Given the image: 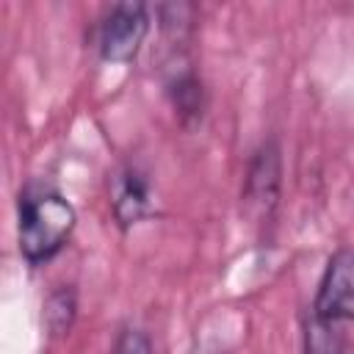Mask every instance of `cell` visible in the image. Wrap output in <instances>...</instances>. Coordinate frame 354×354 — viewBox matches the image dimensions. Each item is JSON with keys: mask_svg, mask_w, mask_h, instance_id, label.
Returning <instances> with one entry per match:
<instances>
[{"mask_svg": "<svg viewBox=\"0 0 354 354\" xmlns=\"http://www.w3.org/2000/svg\"><path fill=\"white\" fill-rule=\"evenodd\" d=\"M111 354H152V343H149V335L138 326H124L116 340H113V348Z\"/></svg>", "mask_w": 354, "mask_h": 354, "instance_id": "obj_9", "label": "cell"}, {"mask_svg": "<svg viewBox=\"0 0 354 354\" xmlns=\"http://www.w3.org/2000/svg\"><path fill=\"white\" fill-rule=\"evenodd\" d=\"M44 329L50 337H64L77 318V293L72 285H58L44 299Z\"/></svg>", "mask_w": 354, "mask_h": 354, "instance_id": "obj_7", "label": "cell"}, {"mask_svg": "<svg viewBox=\"0 0 354 354\" xmlns=\"http://www.w3.org/2000/svg\"><path fill=\"white\" fill-rule=\"evenodd\" d=\"M147 33H149V8L144 3H116L105 14L97 36L102 61L130 64L138 55Z\"/></svg>", "mask_w": 354, "mask_h": 354, "instance_id": "obj_3", "label": "cell"}, {"mask_svg": "<svg viewBox=\"0 0 354 354\" xmlns=\"http://www.w3.org/2000/svg\"><path fill=\"white\" fill-rule=\"evenodd\" d=\"M108 194H111L113 221L122 230L136 227L138 221H144L152 213V188H149L147 174L138 166L116 169L108 183Z\"/></svg>", "mask_w": 354, "mask_h": 354, "instance_id": "obj_5", "label": "cell"}, {"mask_svg": "<svg viewBox=\"0 0 354 354\" xmlns=\"http://www.w3.org/2000/svg\"><path fill=\"white\" fill-rule=\"evenodd\" d=\"M313 318L324 324L354 321V246L337 249L321 274Z\"/></svg>", "mask_w": 354, "mask_h": 354, "instance_id": "obj_4", "label": "cell"}, {"mask_svg": "<svg viewBox=\"0 0 354 354\" xmlns=\"http://www.w3.org/2000/svg\"><path fill=\"white\" fill-rule=\"evenodd\" d=\"M282 191V149L277 138H266L246 169L243 188H241V207L252 224L271 221Z\"/></svg>", "mask_w": 354, "mask_h": 354, "instance_id": "obj_2", "label": "cell"}, {"mask_svg": "<svg viewBox=\"0 0 354 354\" xmlns=\"http://www.w3.org/2000/svg\"><path fill=\"white\" fill-rule=\"evenodd\" d=\"M75 224H77V213L72 202L64 199L55 188L30 185L19 194L17 241H19V254L30 266H41L53 260L72 238Z\"/></svg>", "mask_w": 354, "mask_h": 354, "instance_id": "obj_1", "label": "cell"}, {"mask_svg": "<svg viewBox=\"0 0 354 354\" xmlns=\"http://www.w3.org/2000/svg\"><path fill=\"white\" fill-rule=\"evenodd\" d=\"M169 97L174 102V111L183 122H199L205 113V88L202 80L194 75V69L183 66L169 80Z\"/></svg>", "mask_w": 354, "mask_h": 354, "instance_id": "obj_6", "label": "cell"}, {"mask_svg": "<svg viewBox=\"0 0 354 354\" xmlns=\"http://www.w3.org/2000/svg\"><path fill=\"white\" fill-rule=\"evenodd\" d=\"M191 354H218V351H207V348H194Z\"/></svg>", "mask_w": 354, "mask_h": 354, "instance_id": "obj_10", "label": "cell"}, {"mask_svg": "<svg viewBox=\"0 0 354 354\" xmlns=\"http://www.w3.org/2000/svg\"><path fill=\"white\" fill-rule=\"evenodd\" d=\"M304 354H354L346 337L337 332V324H324L310 318L304 332Z\"/></svg>", "mask_w": 354, "mask_h": 354, "instance_id": "obj_8", "label": "cell"}]
</instances>
